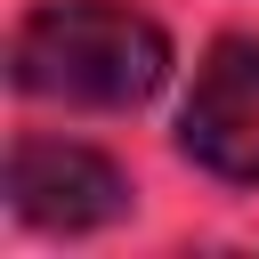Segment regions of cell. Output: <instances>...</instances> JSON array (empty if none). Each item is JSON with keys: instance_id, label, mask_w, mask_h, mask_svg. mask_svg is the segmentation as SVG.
I'll return each mask as SVG.
<instances>
[{"instance_id": "3", "label": "cell", "mask_w": 259, "mask_h": 259, "mask_svg": "<svg viewBox=\"0 0 259 259\" xmlns=\"http://www.w3.org/2000/svg\"><path fill=\"white\" fill-rule=\"evenodd\" d=\"M8 202L16 219L32 227H57V235H81V227H105L130 210V186L105 154L89 146H65V138H24L8 154Z\"/></svg>"}, {"instance_id": "2", "label": "cell", "mask_w": 259, "mask_h": 259, "mask_svg": "<svg viewBox=\"0 0 259 259\" xmlns=\"http://www.w3.org/2000/svg\"><path fill=\"white\" fill-rule=\"evenodd\" d=\"M178 146L210 170L251 186L259 178V40H219L194 73V97L178 113Z\"/></svg>"}, {"instance_id": "1", "label": "cell", "mask_w": 259, "mask_h": 259, "mask_svg": "<svg viewBox=\"0 0 259 259\" xmlns=\"http://www.w3.org/2000/svg\"><path fill=\"white\" fill-rule=\"evenodd\" d=\"M8 73L24 97L49 105H89V113H121L146 105L170 73V40L154 16L121 8V0H49L16 24Z\"/></svg>"}]
</instances>
